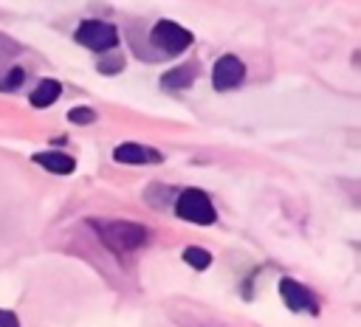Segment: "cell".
Masks as SVG:
<instances>
[{"label": "cell", "instance_id": "obj_4", "mask_svg": "<svg viewBox=\"0 0 361 327\" xmlns=\"http://www.w3.org/2000/svg\"><path fill=\"white\" fill-rule=\"evenodd\" d=\"M149 39H152L161 51H166V54H180V51H186V48L192 45V34H189L183 25L172 23V20L155 23L152 31H149Z\"/></svg>", "mask_w": 361, "mask_h": 327}, {"label": "cell", "instance_id": "obj_9", "mask_svg": "<svg viewBox=\"0 0 361 327\" xmlns=\"http://www.w3.org/2000/svg\"><path fill=\"white\" fill-rule=\"evenodd\" d=\"M59 93H62V85H59L56 79H42V82L31 90L28 101H31L34 107H48V104H54V101L59 99Z\"/></svg>", "mask_w": 361, "mask_h": 327}, {"label": "cell", "instance_id": "obj_3", "mask_svg": "<svg viewBox=\"0 0 361 327\" xmlns=\"http://www.w3.org/2000/svg\"><path fill=\"white\" fill-rule=\"evenodd\" d=\"M76 42L90 48V51H110L118 45V31L116 25L110 23H102V20H85L79 28H76Z\"/></svg>", "mask_w": 361, "mask_h": 327}, {"label": "cell", "instance_id": "obj_15", "mask_svg": "<svg viewBox=\"0 0 361 327\" xmlns=\"http://www.w3.org/2000/svg\"><path fill=\"white\" fill-rule=\"evenodd\" d=\"M121 65H124L121 59H102L99 62V70L102 73H110V70H121Z\"/></svg>", "mask_w": 361, "mask_h": 327}, {"label": "cell", "instance_id": "obj_1", "mask_svg": "<svg viewBox=\"0 0 361 327\" xmlns=\"http://www.w3.org/2000/svg\"><path fill=\"white\" fill-rule=\"evenodd\" d=\"M90 226L99 234V240L118 257L138 251L149 237V231L141 223H130V220H93Z\"/></svg>", "mask_w": 361, "mask_h": 327}, {"label": "cell", "instance_id": "obj_6", "mask_svg": "<svg viewBox=\"0 0 361 327\" xmlns=\"http://www.w3.org/2000/svg\"><path fill=\"white\" fill-rule=\"evenodd\" d=\"M243 79H245V65H243L234 54L220 56V59L214 62V68H212V85H214V90H231V87H237Z\"/></svg>", "mask_w": 361, "mask_h": 327}, {"label": "cell", "instance_id": "obj_5", "mask_svg": "<svg viewBox=\"0 0 361 327\" xmlns=\"http://www.w3.org/2000/svg\"><path fill=\"white\" fill-rule=\"evenodd\" d=\"M279 296H282L285 307L293 310V313H319L316 296H313L302 282H296V279H290V276L279 279Z\"/></svg>", "mask_w": 361, "mask_h": 327}, {"label": "cell", "instance_id": "obj_10", "mask_svg": "<svg viewBox=\"0 0 361 327\" xmlns=\"http://www.w3.org/2000/svg\"><path fill=\"white\" fill-rule=\"evenodd\" d=\"M195 76H197V70H195V65H180V68H175V70H169V73H164V79H161V85H164L166 90H178V87H189Z\"/></svg>", "mask_w": 361, "mask_h": 327}, {"label": "cell", "instance_id": "obj_7", "mask_svg": "<svg viewBox=\"0 0 361 327\" xmlns=\"http://www.w3.org/2000/svg\"><path fill=\"white\" fill-rule=\"evenodd\" d=\"M113 158H116L118 164H158V161H161V152L152 149V147L127 141V144H118V147L113 149Z\"/></svg>", "mask_w": 361, "mask_h": 327}, {"label": "cell", "instance_id": "obj_13", "mask_svg": "<svg viewBox=\"0 0 361 327\" xmlns=\"http://www.w3.org/2000/svg\"><path fill=\"white\" fill-rule=\"evenodd\" d=\"M23 79H25V70H23V68H11V70L6 73V79L0 82V90H14V87L23 85Z\"/></svg>", "mask_w": 361, "mask_h": 327}, {"label": "cell", "instance_id": "obj_12", "mask_svg": "<svg viewBox=\"0 0 361 327\" xmlns=\"http://www.w3.org/2000/svg\"><path fill=\"white\" fill-rule=\"evenodd\" d=\"M68 121L71 124H93L96 113L90 107H73V110H68Z\"/></svg>", "mask_w": 361, "mask_h": 327}, {"label": "cell", "instance_id": "obj_11", "mask_svg": "<svg viewBox=\"0 0 361 327\" xmlns=\"http://www.w3.org/2000/svg\"><path fill=\"white\" fill-rule=\"evenodd\" d=\"M183 262H186V265H192L195 271H203V268H209V265H212V254H209L206 248L189 245V248L183 251Z\"/></svg>", "mask_w": 361, "mask_h": 327}, {"label": "cell", "instance_id": "obj_14", "mask_svg": "<svg viewBox=\"0 0 361 327\" xmlns=\"http://www.w3.org/2000/svg\"><path fill=\"white\" fill-rule=\"evenodd\" d=\"M0 327H20L17 313H11V310H3V307H0Z\"/></svg>", "mask_w": 361, "mask_h": 327}, {"label": "cell", "instance_id": "obj_8", "mask_svg": "<svg viewBox=\"0 0 361 327\" xmlns=\"http://www.w3.org/2000/svg\"><path fill=\"white\" fill-rule=\"evenodd\" d=\"M34 164L45 166V169L54 172V175H71V172L76 169V161H73L71 155L54 152V149H48V152H34Z\"/></svg>", "mask_w": 361, "mask_h": 327}, {"label": "cell", "instance_id": "obj_2", "mask_svg": "<svg viewBox=\"0 0 361 327\" xmlns=\"http://www.w3.org/2000/svg\"><path fill=\"white\" fill-rule=\"evenodd\" d=\"M175 211L180 220L195 223V226H212L217 220V211H214L209 195L200 189H183L175 200Z\"/></svg>", "mask_w": 361, "mask_h": 327}]
</instances>
